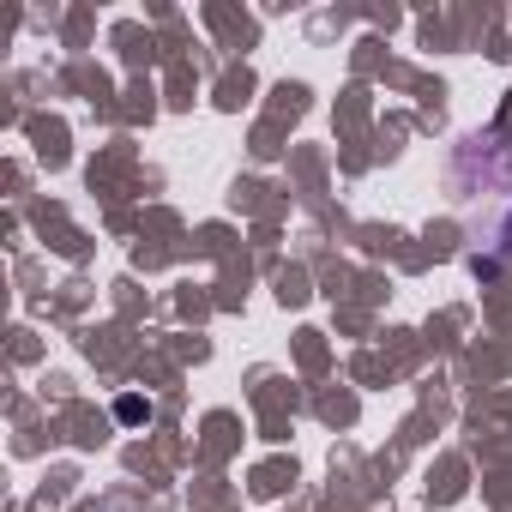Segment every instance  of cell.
<instances>
[{
    "instance_id": "6da1fadb",
    "label": "cell",
    "mask_w": 512,
    "mask_h": 512,
    "mask_svg": "<svg viewBox=\"0 0 512 512\" xmlns=\"http://www.w3.org/2000/svg\"><path fill=\"white\" fill-rule=\"evenodd\" d=\"M115 416H121L127 428H139V422H151V398H139V392H127V398H115Z\"/></svg>"
}]
</instances>
